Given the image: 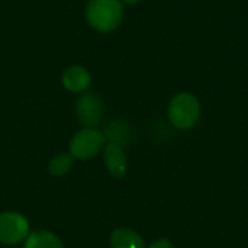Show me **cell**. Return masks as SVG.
<instances>
[{"label": "cell", "mask_w": 248, "mask_h": 248, "mask_svg": "<svg viewBox=\"0 0 248 248\" xmlns=\"http://www.w3.org/2000/svg\"><path fill=\"white\" fill-rule=\"evenodd\" d=\"M124 19L121 0H90L86 7L87 23L100 33L115 31Z\"/></svg>", "instance_id": "6da1fadb"}, {"label": "cell", "mask_w": 248, "mask_h": 248, "mask_svg": "<svg viewBox=\"0 0 248 248\" xmlns=\"http://www.w3.org/2000/svg\"><path fill=\"white\" fill-rule=\"evenodd\" d=\"M169 119L182 131L193 128L202 115V106L199 99L190 92H180L174 94L169 103Z\"/></svg>", "instance_id": "7a4b0ae2"}, {"label": "cell", "mask_w": 248, "mask_h": 248, "mask_svg": "<svg viewBox=\"0 0 248 248\" xmlns=\"http://www.w3.org/2000/svg\"><path fill=\"white\" fill-rule=\"evenodd\" d=\"M106 137L94 128H84L71 138L70 155L77 160H90L96 157L105 147Z\"/></svg>", "instance_id": "3957f363"}, {"label": "cell", "mask_w": 248, "mask_h": 248, "mask_svg": "<svg viewBox=\"0 0 248 248\" xmlns=\"http://www.w3.org/2000/svg\"><path fill=\"white\" fill-rule=\"evenodd\" d=\"M29 235V224L26 218L17 212L0 214V243L12 246L17 244Z\"/></svg>", "instance_id": "277c9868"}, {"label": "cell", "mask_w": 248, "mask_h": 248, "mask_svg": "<svg viewBox=\"0 0 248 248\" xmlns=\"http://www.w3.org/2000/svg\"><path fill=\"white\" fill-rule=\"evenodd\" d=\"M102 112L103 103L96 93H84L81 94V97H78L76 103V113L78 122L84 128H94L102 119Z\"/></svg>", "instance_id": "5b68a950"}, {"label": "cell", "mask_w": 248, "mask_h": 248, "mask_svg": "<svg viewBox=\"0 0 248 248\" xmlns=\"http://www.w3.org/2000/svg\"><path fill=\"white\" fill-rule=\"evenodd\" d=\"M62 86L73 93H83L92 84V76L83 65H70L61 76Z\"/></svg>", "instance_id": "8992f818"}, {"label": "cell", "mask_w": 248, "mask_h": 248, "mask_svg": "<svg viewBox=\"0 0 248 248\" xmlns=\"http://www.w3.org/2000/svg\"><path fill=\"white\" fill-rule=\"evenodd\" d=\"M105 164L108 171L115 179H122L126 174L128 163L124 153V148L115 142H109L105 147Z\"/></svg>", "instance_id": "52a82bcc"}, {"label": "cell", "mask_w": 248, "mask_h": 248, "mask_svg": "<svg viewBox=\"0 0 248 248\" xmlns=\"http://www.w3.org/2000/svg\"><path fill=\"white\" fill-rule=\"evenodd\" d=\"M112 248H145L142 237L131 228H118L110 235Z\"/></svg>", "instance_id": "ba28073f"}, {"label": "cell", "mask_w": 248, "mask_h": 248, "mask_svg": "<svg viewBox=\"0 0 248 248\" xmlns=\"http://www.w3.org/2000/svg\"><path fill=\"white\" fill-rule=\"evenodd\" d=\"M23 248H64L61 240L49 231H35L26 237Z\"/></svg>", "instance_id": "9c48e42d"}, {"label": "cell", "mask_w": 248, "mask_h": 248, "mask_svg": "<svg viewBox=\"0 0 248 248\" xmlns=\"http://www.w3.org/2000/svg\"><path fill=\"white\" fill-rule=\"evenodd\" d=\"M71 167H73V157L70 154L62 153L51 158L48 164V171L51 176L61 177V176H65L71 170Z\"/></svg>", "instance_id": "30bf717a"}, {"label": "cell", "mask_w": 248, "mask_h": 248, "mask_svg": "<svg viewBox=\"0 0 248 248\" xmlns=\"http://www.w3.org/2000/svg\"><path fill=\"white\" fill-rule=\"evenodd\" d=\"M105 137L109 138V142H115V144L124 147L129 141V129H128L126 124H124L122 121H115L108 126Z\"/></svg>", "instance_id": "8fae6325"}, {"label": "cell", "mask_w": 248, "mask_h": 248, "mask_svg": "<svg viewBox=\"0 0 248 248\" xmlns=\"http://www.w3.org/2000/svg\"><path fill=\"white\" fill-rule=\"evenodd\" d=\"M148 248H174V246H173L171 241H169V240H166V238H161V240L154 241Z\"/></svg>", "instance_id": "7c38bea8"}, {"label": "cell", "mask_w": 248, "mask_h": 248, "mask_svg": "<svg viewBox=\"0 0 248 248\" xmlns=\"http://www.w3.org/2000/svg\"><path fill=\"white\" fill-rule=\"evenodd\" d=\"M122 3H126V4H137V3H140L141 0H121Z\"/></svg>", "instance_id": "4fadbf2b"}]
</instances>
